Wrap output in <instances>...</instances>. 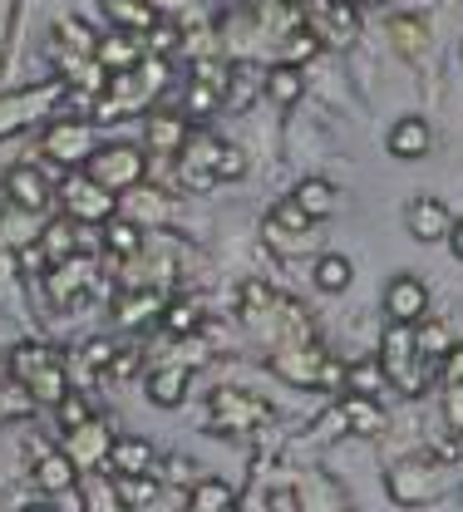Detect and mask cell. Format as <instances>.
Listing matches in <instances>:
<instances>
[{
    "label": "cell",
    "mask_w": 463,
    "mask_h": 512,
    "mask_svg": "<svg viewBox=\"0 0 463 512\" xmlns=\"http://www.w3.org/2000/svg\"><path fill=\"white\" fill-rule=\"evenodd\" d=\"M350 276H355V271H350V261H345V256L326 252L321 261H316V286H321V291H331V296H340V291L350 286Z\"/></svg>",
    "instance_id": "cell-37"
},
{
    "label": "cell",
    "mask_w": 463,
    "mask_h": 512,
    "mask_svg": "<svg viewBox=\"0 0 463 512\" xmlns=\"http://www.w3.org/2000/svg\"><path fill=\"white\" fill-rule=\"evenodd\" d=\"M109 468L114 473H153L158 468V448L148 444V439H114L109 448Z\"/></svg>",
    "instance_id": "cell-21"
},
{
    "label": "cell",
    "mask_w": 463,
    "mask_h": 512,
    "mask_svg": "<svg viewBox=\"0 0 463 512\" xmlns=\"http://www.w3.org/2000/svg\"><path fill=\"white\" fill-rule=\"evenodd\" d=\"M316 50H321V35H311V30H296V35H286V50H281V64L301 69V64L311 60Z\"/></svg>",
    "instance_id": "cell-40"
},
{
    "label": "cell",
    "mask_w": 463,
    "mask_h": 512,
    "mask_svg": "<svg viewBox=\"0 0 463 512\" xmlns=\"http://www.w3.org/2000/svg\"><path fill=\"white\" fill-rule=\"evenodd\" d=\"M60 202H65V217L74 227H104L109 217H119V197L89 183L84 173H69L60 183Z\"/></svg>",
    "instance_id": "cell-4"
},
{
    "label": "cell",
    "mask_w": 463,
    "mask_h": 512,
    "mask_svg": "<svg viewBox=\"0 0 463 512\" xmlns=\"http://www.w3.org/2000/svg\"><path fill=\"white\" fill-rule=\"evenodd\" d=\"M60 94H65V84H35V89L5 94V99H0V138H5V133H15V128H25L30 119H40Z\"/></svg>",
    "instance_id": "cell-10"
},
{
    "label": "cell",
    "mask_w": 463,
    "mask_h": 512,
    "mask_svg": "<svg viewBox=\"0 0 463 512\" xmlns=\"http://www.w3.org/2000/svg\"><path fill=\"white\" fill-rule=\"evenodd\" d=\"M316 222L291 202V197H281L276 207H271V217H266V242L271 247H286V252H296L301 242H306V232H311Z\"/></svg>",
    "instance_id": "cell-16"
},
{
    "label": "cell",
    "mask_w": 463,
    "mask_h": 512,
    "mask_svg": "<svg viewBox=\"0 0 463 512\" xmlns=\"http://www.w3.org/2000/svg\"><path fill=\"white\" fill-rule=\"evenodd\" d=\"M40 153L55 158L60 168H74L79 158L94 153L89 148V124H79V119H50V128L40 133Z\"/></svg>",
    "instance_id": "cell-11"
},
{
    "label": "cell",
    "mask_w": 463,
    "mask_h": 512,
    "mask_svg": "<svg viewBox=\"0 0 463 512\" xmlns=\"http://www.w3.org/2000/svg\"><path fill=\"white\" fill-rule=\"evenodd\" d=\"M271 370L281 380L301 384V389H316V384H345V365L331 360L316 340H301V345H286L281 355H271Z\"/></svg>",
    "instance_id": "cell-3"
},
{
    "label": "cell",
    "mask_w": 463,
    "mask_h": 512,
    "mask_svg": "<svg viewBox=\"0 0 463 512\" xmlns=\"http://www.w3.org/2000/svg\"><path fill=\"white\" fill-rule=\"evenodd\" d=\"M114 355H119V350H114V340H89V345H84V365H89V370L114 365Z\"/></svg>",
    "instance_id": "cell-47"
},
{
    "label": "cell",
    "mask_w": 463,
    "mask_h": 512,
    "mask_svg": "<svg viewBox=\"0 0 463 512\" xmlns=\"http://www.w3.org/2000/svg\"><path fill=\"white\" fill-rule=\"evenodd\" d=\"M89 286H94V261H79V256H69V261H60V266L50 271V281H45V296H50L60 311H74V306H84Z\"/></svg>",
    "instance_id": "cell-12"
},
{
    "label": "cell",
    "mask_w": 463,
    "mask_h": 512,
    "mask_svg": "<svg viewBox=\"0 0 463 512\" xmlns=\"http://www.w3.org/2000/svg\"><path fill=\"white\" fill-rule=\"evenodd\" d=\"M84 493H89V512H129V508H119L114 488H104V483H84Z\"/></svg>",
    "instance_id": "cell-45"
},
{
    "label": "cell",
    "mask_w": 463,
    "mask_h": 512,
    "mask_svg": "<svg viewBox=\"0 0 463 512\" xmlns=\"http://www.w3.org/2000/svg\"><path fill=\"white\" fill-rule=\"evenodd\" d=\"M163 330H168L173 340L198 335L202 330V306L198 301H168V306H163Z\"/></svg>",
    "instance_id": "cell-32"
},
{
    "label": "cell",
    "mask_w": 463,
    "mask_h": 512,
    "mask_svg": "<svg viewBox=\"0 0 463 512\" xmlns=\"http://www.w3.org/2000/svg\"><path fill=\"white\" fill-rule=\"evenodd\" d=\"M385 143H390V153H395L399 163H419V158L429 153L434 133H429L424 119H414V114H409V119H399V124L390 128V138H385Z\"/></svg>",
    "instance_id": "cell-19"
},
{
    "label": "cell",
    "mask_w": 463,
    "mask_h": 512,
    "mask_svg": "<svg viewBox=\"0 0 463 512\" xmlns=\"http://www.w3.org/2000/svg\"><path fill=\"white\" fill-rule=\"evenodd\" d=\"M266 419H271V409H266L262 399L242 394V389H217L212 404H207V424L217 434H247V429H257Z\"/></svg>",
    "instance_id": "cell-7"
},
{
    "label": "cell",
    "mask_w": 463,
    "mask_h": 512,
    "mask_svg": "<svg viewBox=\"0 0 463 512\" xmlns=\"http://www.w3.org/2000/svg\"><path fill=\"white\" fill-rule=\"evenodd\" d=\"M262 89L281 104V109H291L301 94H306V84H301V69H291V64H271L266 69V79H262Z\"/></svg>",
    "instance_id": "cell-31"
},
{
    "label": "cell",
    "mask_w": 463,
    "mask_h": 512,
    "mask_svg": "<svg viewBox=\"0 0 463 512\" xmlns=\"http://www.w3.org/2000/svg\"><path fill=\"white\" fill-rule=\"evenodd\" d=\"M0 64H5V55H0Z\"/></svg>",
    "instance_id": "cell-55"
},
{
    "label": "cell",
    "mask_w": 463,
    "mask_h": 512,
    "mask_svg": "<svg viewBox=\"0 0 463 512\" xmlns=\"http://www.w3.org/2000/svg\"><path fill=\"white\" fill-rule=\"evenodd\" d=\"M74 463H69L60 448H50V453H40V463H35V483H40V493H50V498H60L74 488Z\"/></svg>",
    "instance_id": "cell-22"
},
{
    "label": "cell",
    "mask_w": 463,
    "mask_h": 512,
    "mask_svg": "<svg viewBox=\"0 0 463 512\" xmlns=\"http://www.w3.org/2000/svg\"><path fill=\"white\" fill-rule=\"evenodd\" d=\"M40 404L30 399V389L25 384H5L0 389V419H25V414H35Z\"/></svg>",
    "instance_id": "cell-41"
},
{
    "label": "cell",
    "mask_w": 463,
    "mask_h": 512,
    "mask_svg": "<svg viewBox=\"0 0 463 512\" xmlns=\"http://www.w3.org/2000/svg\"><path fill=\"white\" fill-rule=\"evenodd\" d=\"M404 227H409L414 242H444L454 232V217H449V207L439 197H414L409 212H404Z\"/></svg>",
    "instance_id": "cell-15"
},
{
    "label": "cell",
    "mask_w": 463,
    "mask_h": 512,
    "mask_svg": "<svg viewBox=\"0 0 463 512\" xmlns=\"http://www.w3.org/2000/svg\"><path fill=\"white\" fill-rule=\"evenodd\" d=\"M459 503H463V488H459Z\"/></svg>",
    "instance_id": "cell-54"
},
{
    "label": "cell",
    "mask_w": 463,
    "mask_h": 512,
    "mask_svg": "<svg viewBox=\"0 0 463 512\" xmlns=\"http://www.w3.org/2000/svg\"><path fill=\"white\" fill-rule=\"evenodd\" d=\"M188 384H193V370H188V365H163V370L148 375V404H158V409H178L183 394H188Z\"/></svg>",
    "instance_id": "cell-20"
},
{
    "label": "cell",
    "mask_w": 463,
    "mask_h": 512,
    "mask_svg": "<svg viewBox=\"0 0 463 512\" xmlns=\"http://www.w3.org/2000/svg\"><path fill=\"white\" fill-rule=\"evenodd\" d=\"M335 197H340V192H335L326 178H306V183H296V192H291V202H296L311 222H326V217H331Z\"/></svg>",
    "instance_id": "cell-26"
},
{
    "label": "cell",
    "mask_w": 463,
    "mask_h": 512,
    "mask_svg": "<svg viewBox=\"0 0 463 512\" xmlns=\"http://www.w3.org/2000/svg\"><path fill=\"white\" fill-rule=\"evenodd\" d=\"M414 350H419V360H444L449 355V330L439 320H419L414 325Z\"/></svg>",
    "instance_id": "cell-36"
},
{
    "label": "cell",
    "mask_w": 463,
    "mask_h": 512,
    "mask_svg": "<svg viewBox=\"0 0 463 512\" xmlns=\"http://www.w3.org/2000/svg\"><path fill=\"white\" fill-rule=\"evenodd\" d=\"M237 503V493L222 478H198L193 483V512H227Z\"/></svg>",
    "instance_id": "cell-34"
},
{
    "label": "cell",
    "mask_w": 463,
    "mask_h": 512,
    "mask_svg": "<svg viewBox=\"0 0 463 512\" xmlns=\"http://www.w3.org/2000/svg\"><path fill=\"white\" fill-rule=\"evenodd\" d=\"M148 45H153L158 55H173V50H178V25H168V20H158V25L148 30Z\"/></svg>",
    "instance_id": "cell-46"
},
{
    "label": "cell",
    "mask_w": 463,
    "mask_h": 512,
    "mask_svg": "<svg viewBox=\"0 0 463 512\" xmlns=\"http://www.w3.org/2000/svg\"><path fill=\"white\" fill-rule=\"evenodd\" d=\"M94 64L104 74H129V69H138V45H133L129 35H109V40L94 45Z\"/></svg>",
    "instance_id": "cell-27"
},
{
    "label": "cell",
    "mask_w": 463,
    "mask_h": 512,
    "mask_svg": "<svg viewBox=\"0 0 463 512\" xmlns=\"http://www.w3.org/2000/svg\"><path fill=\"white\" fill-rule=\"evenodd\" d=\"M444 463L439 458H414V463H399L390 473V498L404 508H419V503H434L444 493Z\"/></svg>",
    "instance_id": "cell-5"
},
{
    "label": "cell",
    "mask_w": 463,
    "mask_h": 512,
    "mask_svg": "<svg viewBox=\"0 0 463 512\" xmlns=\"http://www.w3.org/2000/svg\"><path fill=\"white\" fill-rule=\"evenodd\" d=\"M104 252L119 256V261H133V256L143 252L138 222H129V217H109V222H104Z\"/></svg>",
    "instance_id": "cell-30"
},
{
    "label": "cell",
    "mask_w": 463,
    "mask_h": 512,
    "mask_svg": "<svg viewBox=\"0 0 463 512\" xmlns=\"http://www.w3.org/2000/svg\"><path fill=\"white\" fill-rule=\"evenodd\" d=\"M390 35H395L399 55H419V50H424V40H429V25H424V20H414V15H399L395 25H390Z\"/></svg>",
    "instance_id": "cell-39"
},
{
    "label": "cell",
    "mask_w": 463,
    "mask_h": 512,
    "mask_svg": "<svg viewBox=\"0 0 463 512\" xmlns=\"http://www.w3.org/2000/svg\"><path fill=\"white\" fill-rule=\"evenodd\" d=\"M168 483H183V488H193V483H198L193 463H188V458H168Z\"/></svg>",
    "instance_id": "cell-49"
},
{
    "label": "cell",
    "mask_w": 463,
    "mask_h": 512,
    "mask_svg": "<svg viewBox=\"0 0 463 512\" xmlns=\"http://www.w3.org/2000/svg\"><path fill=\"white\" fill-rule=\"evenodd\" d=\"M385 311L395 325H419L429 316V286L419 276H395L390 291H385Z\"/></svg>",
    "instance_id": "cell-14"
},
{
    "label": "cell",
    "mask_w": 463,
    "mask_h": 512,
    "mask_svg": "<svg viewBox=\"0 0 463 512\" xmlns=\"http://www.w3.org/2000/svg\"><path fill=\"white\" fill-rule=\"evenodd\" d=\"M380 370H385V380L399 384V389H419V350H414V325H395L390 320V330H385V340H380Z\"/></svg>",
    "instance_id": "cell-6"
},
{
    "label": "cell",
    "mask_w": 463,
    "mask_h": 512,
    "mask_svg": "<svg viewBox=\"0 0 463 512\" xmlns=\"http://www.w3.org/2000/svg\"><path fill=\"white\" fill-rule=\"evenodd\" d=\"M217 158H222V138L212 133H188L183 153H178V173L193 192H207L217 183Z\"/></svg>",
    "instance_id": "cell-8"
},
{
    "label": "cell",
    "mask_w": 463,
    "mask_h": 512,
    "mask_svg": "<svg viewBox=\"0 0 463 512\" xmlns=\"http://www.w3.org/2000/svg\"><path fill=\"white\" fill-rule=\"evenodd\" d=\"M222 104V89L217 84H207V79H193L188 84V104H183V119H207L212 109Z\"/></svg>",
    "instance_id": "cell-38"
},
{
    "label": "cell",
    "mask_w": 463,
    "mask_h": 512,
    "mask_svg": "<svg viewBox=\"0 0 463 512\" xmlns=\"http://www.w3.org/2000/svg\"><path fill=\"white\" fill-rule=\"evenodd\" d=\"M242 173H247V158H242V148L222 143V158H217V183H237Z\"/></svg>",
    "instance_id": "cell-44"
},
{
    "label": "cell",
    "mask_w": 463,
    "mask_h": 512,
    "mask_svg": "<svg viewBox=\"0 0 463 512\" xmlns=\"http://www.w3.org/2000/svg\"><path fill=\"white\" fill-rule=\"evenodd\" d=\"M262 69H252V64H237V69H227V84H222V89H227V99H232V104H237V109H247V104H252V94H257V89H262Z\"/></svg>",
    "instance_id": "cell-35"
},
{
    "label": "cell",
    "mask_w": 463,
    "mask_h": 512,
    "mask_svg": "<svg viewBox=\"0 0 463 512\" xmlns=\"http://www.w3.org/2000/svg\"><path fill=\"white\" fill-rule=\"evenodd\" d=\"M109 448H114L109 424H104V419H89V424L69 429V434H65V448H60V453H65L79 473H94L99 463H109Z\"/></svg>",
    "instance_id": "cell-9"
},
{
    "label": "cell",
    "mask_w": 463,
    "mask_h": 512,
    "mask_svg": "<svg viewBox=\"0 0 463 512\" xmlns=\"http://www.w3.org/2000/svg\"><path fill=\"white\" fill-rule=\"evenodd\" d=\"M104 15L124 30V35H148L158 25V10L148 0H104Z\"/></svg>",
    "instance_id": "cell-23"
},
{
    "label": "cell",
    "mask_w": 463,
    "mask_h": 512,
    "mask_svg": "<svg viewBox=\"0 0 463 512\" xmlns=\"http://www.w3.org/2000/svg\"><path fill=\"white\" fill-rule=\"evenodd\" d=\"M143 173H148V158H143V148H133V143H104V148H94V153L84 158V178L99 183L104 192H114V197L138 188Z\"/></svg>",
    "instance_id": "cell-2"
},
{
    "label": "cell",
    "mask_w": 463,
    "mask_h": 512,
    "mask_svg": "<svg viewBox=\"0 0 463 512\" xmlns=\"http://www.w3.org/2000/svg\"><path fill=\"white\" fill-rule=\"evenodd\" d=\"M55 409H60V424H65V434H69V429H79V424H89V419H94L89 399H84V394H74V389H69V394L60 399V404H55Z\"/></svg>",
    "instance_id": "cell-43"
},
{
    "label": "cell",
    "mask_w": 463,
    "mask_h": 512,
    "mask_svg": "<svg viewBox=\"0 0 463 512\" xmlns=\"http://www.w3.org/2000/svg\"><path fill=\"white\" fill-rule=\"evenodd\" d=\"M345 384H350V394H365V399H380V389H385V370H380V360H355V365H345Z\"/></svg>",
    "instance_id": "cell-33"
},
{
    "label": "cell",
    "mask_w": 463,
    "mask_h": 512,
    "mask_svg": "<svg viewBox=\"0 0 463 512\" xmlns=\"http://www.w3.org/2000/svg\"><path fill=\"white\" fill-rule=\"evenodd\" d=\"M25 512H60V508H50V503H30Z\"/></svg>",
    "instance_id": "cell-52"
},
{
    "label": "cell",
    "mask_w": 463,
    "mask_h": 512,
    "mask_svg": "<svg viewBox=\"0 0 463 512\" xmlns=\"http://www.w3.org/2000/svg\"><path fill=\"white\" fill-rule=\"evenodd\" d=\"M10 375H15V384L30 389L35 404H60L69 394L65 360H60L50 345H20V350L10 355Z\"/></svg>",
    "instance_id": "cell-1"
},
{
    "label": "cell",
    "mask_w": 463,
    "mask_h": 512,
    "mask_svg": "<svg viewBox=\"0 0 463 512\" xmlns=\"http://www.w3.org/2000/svg\"><path fill=\"white\" fill-rule=\"evenodd\" d=\"M55 35L65 40L69 50H79V55H94V45H99V35H94L84 20H60V25H55Z\"/></svg>",
    "instance_id": "cell-42"
},
{
    "label": "cell",
    "mask_w": 463,
    "mask_h": 512,
    "mask_svg": "<svg viewBox=\"0 0 463 512\" xmlns=\"http://www.w3.org/2000/svg\"><path fill=\"white\" fill-rule=\"evenodd\" d=\"M109 488H114L119 508H143V503L158 498V473H114Z\"/></svg>",
    "instance_id": "cell-29"
},
{
    "label": "cell",
    "mask_w": 463,
    "mask_h": 512,
    "mask_svg": "<svg viewBox=\"0 0 463 512\" xmlns=\"http://www.w3.org/2000/svg\"><path fill=\"white\" fill-rule=\"evenodd\" d=\"M163 296H158V286H143V291H124L119 301H114V320L124 325V330H138V325H148L153 316H163Z\"/></svg>",
    "instance_id": "cell-18"
},
{
    "label": "cell",
    "mask_w": 463,
    "mask_h": 512,
    "mask_svg": "<svg viewBox=\"0 0 463 512\" xmlns=\"http://www.w3.org/2000/svg\"><path fill=\"white\" fill-rule=\"evenodd\" d=\"M335 414H340L355 434H380V429H385V409H380V399H365V394H345Z\"/></svg>",
    "instance_id": "cell-25"
},
{
    "label": "cell",
    "mask_w": 463,
    "mask_h": 512,
    "mask_svg": "<svg viewBox=\"0 0 463 512\" xmlns=\"http://www.w3.org/2000/svg\"><path fill=\"white\" fill-rule=\"evenodd\" d=\"M5 197H10L20 212H45V207L55 202V188H50V178H45L35 163H15V168L5 173Z\"/></svg>",
    "instance_id": "cell-13"
},
{
    "label": "cell",
    "mask_w": 463,
    "mask_h": 512,
    "mask_svg": "<svg viewBox=\"0 0 463 512\" xmlns=\"http://www.w3.org/2000/svg\"><path fill=\"white\" fill-rule=\"evenodd\" d=\"M355 30H360L355 0H326V10H321V35H326L331 45H350Z\"/></svg>",
    "instance_id": "cell-24"
},
{
    "label": "cell",
    "mask_w": 463,
    "mask_h": 512,
    "mask_svg": "<svg viewBox=\"0 0 463 512\" xmlns=\"http://www.w3.org/2000/svg\"><path fill=\"white\" fill-rule=\"evenodd\" d=\"M449 394H444V414H449V429L463 434V384H444Z\"/></svg>",
    "instance_id": "cell-48"
},
{
    "label": "cell",
    "mask_w": 463,
    "mask_h": 512,
    "mask_svg": "<svg viewBox=\"0 0 463 512\" xmlns=\"http://www.w3.org/2000/svg\"><path fill=\"white\" fill-rule=\"evenodd\" d=\"M444 384H463V345L444 355Z\"/></svg>",
    "instance_id": "cell-50"
},
{
    "label": "cell",
    "mask_w": 463,
    "mask_h": 512,
    "mask_svg": "<svg viewBox=\"0 0 463 512\" xmlns=\"http://www.w3.org/2000/svg\"><path fill=\"white\" fill-rule=\"evenodd\" d=\"M74 232H79V227H74L69 217H55V222L40 232V242H35V247H40L45 261H69V256H79V237H74Z\"/></svg>",
    "instance_id": "cell-28"
},
{
    "label": "cell",
    "mask_w": 463,
    "mask_h": 512,
    "mask_svg": "<svg viewBox=\"0 0 463 512\" xmlns=\"http://www.w3.org/2000/svg\"><path fill=\"white\" fill-rule=\"evenodd\" d=\"M449 247H454V256H459V261H463V217H459V222H454V232H449Z\"/></svg>",
    "instance_id": "cell-51"
},
{
    "label": "cell",
    "mask_w": 463,
    "mask_h": 512,
    "mask_svg": "<svg viewBox=\"0 0 463 512\" xmlns=\"http://www.w3.org/2000/svg\"><path fill=\"white\" fill-rule=\"evenodd\" d=\"M188 119L183 114H148L143 119V143H148V153H158V158H178L183 153V143H188Z\"/></svg>",
    "instance_id": "cell-17"
},
{
    "label": "cell",
    "mask_w": 463,
    "mask_h": 512,
    "mask_svg": "<svg viewBox=\"0 0 463 512\" xmlns=\"http://www.w3.org/2000/svg\"><path fill=\"white\" fill-rule=\"evenodd\" d=\"M227 512H242V508H237V503H232V508H227Z\"/></svg>",
    "instance_id": "cell-53"
}]
</instances>
